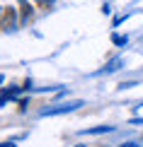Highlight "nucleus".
Wrapping results in <instances>:
<instances>
[{"mask_svg":"<svg viewBox=\"0 0 143 147\" xmlns=\"http://www.w3.org/2000/svg\"><path fill=\"white\" fill-rule=\"evenodd\" d=\"M83 106V101H68V104H53L49 109H41V116H58V113H70Z\"/></svg>","mask_w":143,"mask_h":147,"instance_id":"nucleus-1","label":"nucleus"},{"mask_svg":"<svg viewBox=\"0 0 143 147\" xmlns=\"http://www.w3.org/2000/svg\"><path fill=\"white\" fill-rule=\"evenodd\" d=\"M119 68H124V60H121V58H114V60H109V63L104 65V68L99 70L97 75H109V72H116Z\"/></svg>","mask_w":143,"mask_h":147,"instance_id":"nucleus-2","label":"nucleus"},{"mask_svg":"<svg viewBox=\"0 0 143 147\" xmlns=\"http://www.w3.org/2000/svg\"><path fill=\"white\" fill-rule=\"evenodd\" d=\"M112 130H114V125H97V128H88L85 135H99V133H112Z\"/></svg>","mask_w":143,"mask_h":147,"instance_id":"nucleus-3","label":"nucleus"},{"mask_svg":"<svg viewBox=\"0 0 143 147\" xmlns=\"http://www.w3.org/2000/svg\"><path fill=\"white\" fill-rule=\"evenodd\" d=\"M112 44H114V46H126V36H119V34H112Z\"/></svg>","mask_w":143,"mask_h":147,"instance_id":"nucleus-4","label":"nucleus"},{"mask_svg":"<svg viewBox=\"0 0 143 147\" xmlns=\"http://www.w3.org/2000/svg\"><path fill=\"white\" fill-rule=\"evenodd\" d=\"M0 147H17V145L12 142V140H8V142H0Z\"/></svg>","mask_w":143,"mask_h":147,"instance_id":"nucleus-5","label":"nucleus"},{"mask_svg":"<svg viewBox=\"0 0 143 147\" xmlns=\"http://www.w3.org/2000/svg\"><path fill=\"white\" fill-rule=\"evenodd\" d=\"M119 147H141L138 142H124V145H119Z\"/></svg>","mask_w":143,"mask_h":147,"instance_id":"nucleus-6","label":"nucleus"},{"mask_svg":"<svg viewBox=\"0 0 143 147\" xmlns=\"http://www.w3.org/2000/svg\"><path fill=\"white\" fill-rule=\"evenodd\" d=\"M3 80H5V77H3V75H0V84H3Z\"/></svg>","mask_w":143,"mask_h":147,"instance_id":"nucleus-7","label":"nucleus"},{"mask_svg":"<svg viewBox=\"0 0 143 147\" xmlns=\"http://www.w3.org/2000/svg\"><path fill=\"white\" fill-rule=\"evenodd\" d=\"M75 147H85V145H75Z\"/></svg>","mask_w":143,"mask_h":147,"instance_id":"nucleus-8","label":"nucleus"},{"mask_svg":"<svg viewBox=\"0 0 143 147\" xmlns=\"http://www.w3.org/2000/svg\"><path fill=\"white\" fill-rule=\"evenodd\" d=\"M0 17H3V10H0Z\"/></svg>","mask_w":143,"mask_h":147,"instance_id":"nucleus-9","label":"nucleus"},{"mask_svg":"<svg viewBox=\"0 0 143 147\" xmlns=\"http://www.w3.org/2000/svg\"><path fill=\"white\" fill-rule=\"evenodd\" d=\"M39 3H44V0H39Z\"/></svg>","mask_w":143,"mask_h":147,"instance_id":"nucleus-10","label":"nucleus"}]
</instances>
